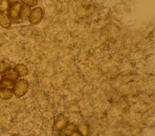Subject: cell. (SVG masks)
Masks as SVG:
<instances>
[{
    "mask_svg": "<svg viewBox=\"0 0 155 136\" xmlns=\"http://www.w3.org/2000/svg\"><path fill=\"white\" fill-rule=\"evenodd\" d=\"M28 83L26 81L21 79L14 85L13 93L17 96H22L26 93L28 89Z\"/></svg>",
    "mask_w": 155,
    "mask_h": 136,
    "instance_id": "1",
    "label": "cell"
},
{
    "mask_svg": "<svg viewBox=\"0 0 155 136\" xmlns=\"http://www.w3.org/2000/svg\"><path fill=\"white\" fill-rule=\"evenodd\" d=\"M43 16V10L41 8H36L31 12L29 19L31 24H35L39 22L42 20Z\"/></svg>",
    "mask_w": 155,
    "mask_h": 136,
    "instance_id": "2",
    "label": "cell"
},
{
    "mask_svg": "<svg viewBox=\"0 0 155 136\" xmlns=\"http://www.w3.org/2000/svg\"><path fill=\"white\" fill-rule=\"evenodd\" d=\"M22 8V5L18 2L12 4L9 8V17L12 20H16L19 17V13Z\"/></svg>",
    "mask_w": 155,
    "mask_h": 136,
    "instance_id": "3",
    "label": "cell"
},
{
    "mask_svg": "<svg viewBox=\"0 0 155 136\" xmlns=\"http://www.w3.org/2000/svg\"><path fill=\"white\" fill-rule=\"evenodd\" d=\"M19 75L16 71L14 69L9 68L4 72V77L5 79L10 80L12 82L16 81L18 79Z\"/></svg>",
    "mask_w": 155,
    "mask_h": 136,
    "instance_id": "4",
    "label": "cell"
},
{
    "mask_svg": "<svg viewBox=\"0 0 155 136\" xmlns=\"http://www.w3.org/2000/svg\"><path fill=\"white\" fill-rule=\"evenodd\" d=\"M11 25V21L9 16L5 12H0V26L8 29L10 27Z\"/></svg>",
    "mask_w": 155,
    "mask_h": 136,
    "instance_id": "5",
    "label": "cell"
},
{
    "mask_svg": "<svg viewBox=\"0 0 155 136\" xmlns=\"http://www.w3.org/2000/svg\"><path fill=\"white\" fill-rule=\"evenodd\" d=\"M67 125V121L64 117H59L55 121L54 128L55 129L60 131L62 130Z\"/></svg>",
    "mask_w": 155,
    "mask_h": 136,
    "instance_id": "6",
    "label": "cell"
},
{
    "mask_svg": "<svg viewBox=\"0 0 155 136\" xmlns=\"http://www.w3.org/2000/svg\"><path fill=\"white\" fill-rule=\"evenodd\" d=\"M13 94L11 89L2 87L0 88V98L3 100H8L11 98Z\"/></svg>",
    "mask_w": 155,
    "mask_h": 136,
    "instance_id": "7",
    "label": "cell"
},
{
    "mask_svg": "<svg viewBox=\"0 0 155 136\" xmlns=\"http://www.w3.org/2000/svg\"><path fill=\"white\" fill-rule=\"evenodd\" d=\"M31 9L29 7L27 6H23L21 8L20 13H19V17L20 19H22V20H25L29 19L30 14H31Z\"/></svg>",
    "mask_w": 155,
    "mask_h": 136,
    "instance_id": "8",
    "label": "cell"
},
{
    "mask_svg": "<svg viewBox=\"0 0 155 136\" xmlns=\"http://www.w3.org/2000/svg\"><path fill=\"white\" fill-rule=\"evenodd\" d=\"M15 70L19 76H25L27 75L28 70L27 68L22 65H18L15 67Z\"/></svg>",
    "mask_w": 155,
    "mask_h": 136,
    "instance_id": "9",
    "label": "cell"
},
{
    "mask_svg": "<svg viewBox=\"0 0 155 136\" xmlns=\"http://www.w3.org/2000/svg\"><path fill=\"white\" fill-rule=\"evenodd\" d=\"M75 129V126L73 125H67L65 127H64L61 131V134L64 136H67L71 135L74 130Z\"/></svg>",
    "mask_w": 155,
    "mask_h": 136,
    "instance_id": "10",
    "label": "cell"
},
{
    "mask_svg": "<svg viewBox=\"0 0 155 136\" xmlns=\"http://www.w3.org/2000/svg\"><path fill=\"white\" fill-rule=\"evenodd\" d=\"M78 131L82 136H87L89 134V126L86 123H83L79 126Z\"/></svg>",
    "mask_w": 155,
    "mask_h": 136,
    "instance_id": "11",
    "label": "cell"
},
{
    "mask_svg": "<svg viewBox=\"0 0 155 136\" xmlns=\"http://www.w3.org/2000/svg\"><path fill=\"white\" fill-rule=\"evenodd\" d=\"M10 4L8 0H1L0 1V12H5L9 10Z\"/></svg>",
    "mask_w": 155,
    "mask_h": 136,
    "instance_id": "12",
    "label": "cell"
},
{
    "mask_svg": "<svg viewBox=\"0 0 155 136\" xmlns=\"http://www.w3.org/2000/svg\"><path fill=\"white\" fill-rule=\"evenodd\" d=\"M1 84L2 86L4 88H7L9 89H12V88H14V82L6 79H5L3 81H2Z\"/></svg>",
    "mask_w": 155,
    "mask_h": 136,
    "instance_id": "13",
    "label": "cell"
},
{
    "mask_svg": "<svg viewBox=\"0 0 155 136\" xmlns=\"http://www.w3.org/2000/svg\"><path fill=\"white\" fill-rule=\"evenodd\" d=\"M11 68L9 63L5 61H0V73L5 72L7 69Z\"/></svg>",
    "mask_w": 155,
    "mask_h": 136,
    "instance_id": "14",
    "label": "cell"
},
{
    "mask_svg": "<svg viewBox=\"0 0 155 136\" xmlns=\"http://www.w3.org/2000/svg\"><path fill=\"white\" fill-rule=\"evenodd\" d=\"M21 2L28 7H34L37 4V0H21Z\"/></svg>",
    "mask_w": 155,
    "mask_h": 136,
    "instance_id": "15",
    "label": "cell"
},
{
    "mask_svg": "<svg viewBox=\"0 0 155 136\" xmlns=\"http://www.w3.org/2000/svg\"><path fill=\"white\" fill-rule=\"evenodd\" d=\"M70 136H82L79 132H73L71 135H70Z\"/></svg>",
    "mask_w": 155,
    "mask_h": 136,
    "instance_id": "16",
    "label": "cell"
},
{
    "mask_svg": "<svg viewBox=\"0 0 155 136\" xmlns=\"http://www.w3.org/2000/svg\"><path fill=\"white\" fill-rule=\"evenodd\" d=\"M8 1L9 2V4H11V5L18 2V0H8Z\"/></svg>",
    "mask_w": 155,
    "mask_h": 136,
    "instance_id": "17",
    "label": "cell"
},
{
    "mask_svg": "<svg viewBox=\"0 0 155 136\" xmlns=\"http://www.w3.org/2000/svg\"><path fill=\"white\" fill-rule=\"evenodd\" d=\"M3 76L2 73H0V84H1V83L3 81Z\"/></svg>",
    "mask_w": 155,
    "mask_h": 136,
    "instance_id": "18",
    "label": "cell"
},
{
    "mask_svg": "<svg viewBox=\"0 0 155 136\" xmlns=\"http://www.w3.org/2000/svg\"><path fill=\"white\" fill-rule=\"evenodd\" d=\"M57 136H58V135H57Z\"/></svg>",
    "mask_w": 155,
    "mask_h": 136,
    "instance_id": "19",
    "label": "cell"
}]
</instances>
